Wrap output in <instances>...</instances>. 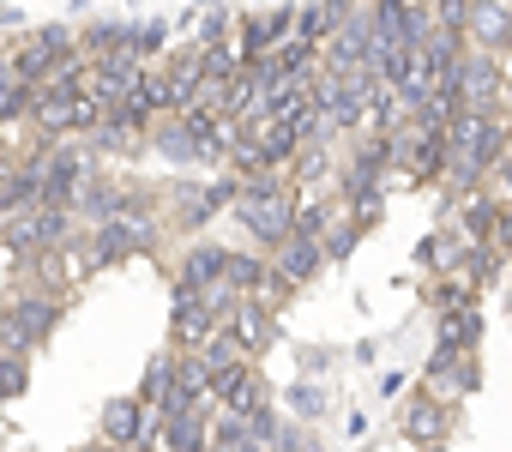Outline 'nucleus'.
<instances>
[{"mask_svg": "<svg viewBox=\"0 0 512 452\" xmlns=\"http://www.w3.org/2000/svg\"><path fill=\"white\" fill-rule=\"evenodd\" d=\"M476 332H482V314H476V302L440 308V344H452V350H476Z\"/></svg>", "mask_w": 512, "mask_h": 452, "instance_id": "6ab92c4d", "label": "nucleus"}, {"mask_svg": "<svg viewBox=\"0 0 512 452\" xmlns=\"http://www.w3.org/2000/svg\"><path fill=\"white\" fill-rule=\"evenodd\" d=\"M464 31H470V49L512 55V7H506V0H470Z\"/></svg>", "mask_w": 512, "mask_h": 452, "instance_id": "6e6552de", "label": "nucleus"}, {"mask_svg": "<svg viewBox=\"0 0 512 452\" xmlns=\"http://www.w3.org/2000/svg\"><path fill=\"white\" fill-rule=\"evenodd\" d=\"M290 31H296V7H278V13H253V19H241L235 43H241V55H247V61H266Z\"/></svg>", "mask_w": 512, "mask_h": 452, "instance_id": "1a4fd4ad", "label": "nucleus"}, {"mask_svg": "<svg viewBox=\"0 0 512 452\" xmlns=\"http://www.w3.org/2000/svg\"><path fill=\"white\" fill-rule=\"evenodd\" d=\"M229 332L241 338V350L247 356H260L272 338H278V320H272V302H260V296H241L235 308H229Z\"/></svg>", "mask_w": 512, "mask_h": 452, "instance_id": "9b49d317", "label": "nucleus"}, {"mask_svg": "<svg viewBox=\"0 0 512 452\" xmlns=\"http://www.w3.org/2000/svg\"><path fill=\"white\" fill-rule=\"evenodd\" d=\"M290 410H296L302 422H320V416H326V392H320L314 380H302V386H290Z\"/></svg>", "mask_w": 512, "mask_h": 452, "instance_id": "393cba45", "label": "nucleus"}, {"mask_svg": "<svg viewBox=\"0 0 512 452\" xmlns=\"http://www.w3.org/2000/svg\"><path fill=\"white\" fill-rule=\"evenodd\" d=\"M7 61H13V55H0V67H7Z\"/></svg>", "mask_w": 512, "mask_h": 452, "instance_id": "2f4dec72", "label": "nucleus"}, {"mask_svg": "<svg viewBox=\"0 0 512 452\" xmlns=\"http://www.w3.org/2000/svg\"><path fill=\"white\" fill-rule=\"evenodd\" d=\"M296 193H272V199H235V217L247 223V236H253V248H284L290 236H296Z\"/></svg>", "mask_w": 512, "mask_h": 452, "instance_id": "7ed1b4c3", "label": "nucleus"}, {"mask_svg": "<svg viewBox=\"0 0 512 452\" xmlns=\"http://www.w3.org/2000/svg\"><path fill=\"white\" fill-rule=\"evenodd\" d=\"M211 422H217V416H205V404H193V410L169 416V422H163L169 452H211Z\"/></svg>", "mask_w": 512, "mask_h": 452, "instance_id": "dca6fc26", "label": "nucleus"}, {"mask_svg": "<svg viewBox=\"0 0 512 452\" xmlns=\"http://www.w3.org/2000/svg\"><path fill=\"white\" fill-rule=\"evenodd\" d=\"M139 79H145V61H139V55H97V61H91V97H97L103 109L127 103V97L139 91Z\"/></svg>", "mask_w": 512, "mask_h": 452, "instance_id": "0eeeda50", "label": "nucleus"}, {"mask_svg": "<svg viewBox=\"0 0 512 452\" xmlns=\"http://www.w3.org/2000/svg\"><path fill=\"white\" fill-rule=\"evenodd\" d=\"M464 13H470V0H434V19L440 25H464Z\"/></svg>", "mask_w": 512, "mask_h": 452, "instance_id": "c85d7f7f", "label": "nucleus"}, {"mask_svg": "<svg viewBox=\"0 0 512 452\" xmlns=\"http://www.w3.org/2000/svg\"><path fill=\"white\" fill-rule=\"evenodd\" d=\"M272 266H278V278L296 290V284H308L320 266H326V242H308V236H290L284 248H272Z\"/></svg>", "mask_w": 512, "mask_h": 452, "instance_id": "2eb2a0df", "label": "nucleus"}, {"mask_svg": "<svg viewBox=\"0 0 512 452\" xmlns=\"http://www.w3.org/2000/svg\"><path fill=\"white\" fill-rule=\"evenodd\" d=\"M169 49V31L163 25H139V61H151V55H163Z\"/></svg>", "mask_w": 512, "mask_h": 452, "instance_id": "cd10ccee", "label": "nucleus"}, {"mask_svg": "<svg viewBox=\"0 0 512 452\" xmlns=\"http://www.w3.org/2000/svg\"><path fill=\"white\" fill-rule=\"evenodd\" d=\"M241 416H247V428H253V440H266V446H272V440H278V428H284L272 404H253V410H241Z\"/></svg>", "mask_w": 512, "mask_h": 452, "instance_id": "bb28decb", "label": "nucleus"}, {"mask_svg": "<svg viewBox=\"0 0 512 452\" xmlns=\"http://www.w3.org/2000/svg\"><path fill=\"white\" fill-rule=\"evenodd\" d=\"M404 434H410L422 452H440L446 434H452V404H446V398H416V404L404 410Z\"/></svg>", "mask_w": 512, "mask_h": 452, "instance_id": "f8f14e48", "label": "nucleus"}, {"mask_svg": "<svg viewBox=\"0 0 512 452\" xmlns=\"http://www.w3.org/2000/svg\"><path fill=\"white\" fill-rule=\"evenodd\" d=\"M223 260H229V248H217V242H199L193 254H181L175 290H205V284H217V278H223Z\"/></svg>", "mask_w": 512, "mask_h": 452, "instance_id": "f3484780", "label": "nucleus"}, {"mask_svg": "<svg viewBox=\"0 0 512 452\" xmlns=\"http://www.w3.org/2000/svg\"><path fill=\"white\" fill-rule=\"evenodd\" d=\"M73 55H79V37H73L67 25H43L37 37H25V43L13 49V61H7V67H13L25 85H49V79H55V67H61V61H73Z\"/></svg>", "mask_w": 512, "mask_h": 452, "instance_id": "f03ea898", "label": "nucleus"}, {"mask_svg": "<svg viewBox=\"0 0 512 452\" xmlns=\"http://www.w3.org/2000/svg\"><path fill=\"white\" fill-rule=\"evenodd\" d=\"M290 175H296V187H320L332 175V151L326 145H302V157L290 163Z\"/></svg>", "mask_w": 512, "mask_h": 452, "instance_id": "412c9836", "label": "nucleus"}, {"mask_svg": "<svg viewBox=\"0 0 512 452\" xmlns=\"http://www.w3.org/2000/svg\"><path fill=\"white\" fill-rule=\"evenodd\" d=\"M55 320H61L55 296H37V290L13 296L7 308H0V350H37L55 332Z\"/></svg>", "mask_w": 512, "mask_h": 452, "instance_id": "f257e3e1", "label": "nucleus"}, {"mask_svg": "<svg viewBox=\"0 0 512 452\" xmlns=\"http://www.w3.org/2000/svg\"><path fill=\"white\" fill-rule=\"evenodd\" d=\"M31 386V350H0V398H19Z\"/></svg>", "mask_w": 512, "mask_h": 452, "instance_id": "aec40b11", "label": "nucleus"}, {"mask_svg": "<svg viewBox=\"0 0 512 452\" xmlns=\"http://www.w3.org/2000/svg\"><path fill=\"white\" fill-rule=\"evenodd\" d=\"M91 175H97V169H91V145H85V151H79V145H55L49 163H43V205H73Z\"/></svg>", "mask_w": 512, "mask_h": 452, "instance_id": "20e7f679", "label": "nucleus"}, {"mask_svg": "<svg viewBox=\"0 0 512 452\" xmlns=\"http://www.w3.org/2000/svg\"><path fill=\"white\" fill-rule=\"evenodd\" d=\"M79 97H85V91H79ZM79 97L61 91V85H43L37 103H31V127L49 133V139H67V133H73V115H79Z\"/></svg>", "mask_w": 512, "mask_h": 452, "instance_id": "ddd939ff", "label": "nucleus"}, {"mask_svg": "<svg viewBox=\"0 0 512 452\" xmlns=\"http://www.w3.org/2000/svg\"><path fill=\"white\" fill-rule=\"evenodd\" d=\"M458 79H464V109H500V97H506V55L470 49L458 61Z\"/></svg>", "mask_w": 512, "mask_h": 452, "instance_id": "39448f33", "label": "nucleus"}, {"mask_svg": "<svg viewBox=\"0 0 512 452\" xmlns=\"http://www.w3.org/2000/svg\"><path fill=\"white\" fill-rule=\"evenodd\" d=\"M494 181H506V187H512V145L500 151V163H494Z\"/></svg>", "mask_w": 512, "mask_h": 452, "instance_id": "7c9ffc66", "label": "nucleus"}, {"mask_svg": "<svg viewBox=\"0 0 512 452\" xmlns=\"http://www.w3.org/2000/svg\"><path fill=\"white\" fill-rule=\"evenodd\" d=\"M374 61V7H368V0H362V7L332 31V43H326V67H368Z\"/></svg>", "mask_w": 512, "mask_h": 452, "instance_id": "423d86ee", "label": "nucleus"}, {"mask_svg": "<svg viewBox=\"0 0 512 452\" xmlns=\"http://www.w3.org/2000/svg\"><path fill=\"white\" fill-rule=\"evenodd\" d=\"M127 199H133V187H121V181H109V175H91V181L79 187L73 211H79L85 223H109V217H121V211H127Z\"/></svg>", "mask_w": 512, "mask_h": 452, "instance_id": "4468645a", "label": "nucleus"}, {"mask_svg": "<svg viewBox=\"0 0 512 452\" xmlns=\"http://www.w3.org/2000/svg\"><path fill=\"white\" fill-rule=\"evenodd\" d=\"M229 37H235V19H229V7H211V13H205V25L193 31V43H199V49H211V43H229Z\"/></svg>", "mask_w": 512, "mask_h": 452, "instance_id": "b1692460", "label": "nucleus"}, {"mask_svg": "<svg viewBox=\"0 0 512 452\" xmlns=\"http://www.w3.org/2000/svg\"><path fill=\"white\" fill-rule=\"evenodd\" d=\"M326 230H332V217H326V205L302 199V205H296V236H308V242H326Z\"/></svg>", "mask_w": 512, "mask_h": 452, "instance_id": "5701e85b", "label": "nucleus"}, {"mask_svg": "<svg viewBox=\"0 0 512 452\" xmlns=\"http://www.w3.org/2000/svg\"><path fill=\"white\" fill-rule=\"evenodd\" d=\"M211 332H223V314H211L199 290H175V344L181 350H205Z\"/></svg>", "mask_w": 512, "mask_h": 452, "instance_id": "9d476101", "label": "nucleus"}, {"mask_svg": "<svg viewBox=\"0 0 512 452\" xmlns=\"http://www.w3.org/2000/svg\"><path fill=\"white\" fill-rule=\"evenodd\" d=\"M368 230H362V223L356 217H344V223H332V230H326V260H350V248L362 242Z\"/></svg>", "mask_w": 512, "mask_h": 452, "instance_id": "4be33fe9", "label": "nucleus"}, {"mask_svg": "<svg viewBox=\"0 0 512 452\" xmlns=\"http://www.w3.org/2000/svg\"><path fill=\"white\" fill-rule=\"evenodd\" d=\"M151 145H157V157H169V163H199V145H193V133H187L181 115H163V121L151 127Z\"/></svg>", "mask_w": 512, "mask_h": 452, "instance_id": "a211bd4d", "label": "nucleus"}, {"mask_svg": "<svg viewBox=\"0 0 512 452\" xmlns=\"http://www.w3.org/2000/svg\"><path fill=\"white\" fill-rule=\"evenodd\" d=\"M169 374H175V356H157V362L145 368V386H139V398H145L151 410H157V398L169 392Z\"/></svg>", "mask_w": 512, "mask_h": 452, "instance_id": "a878e982", "label": "nucleus"}, {"mask_svg": "<svg viewBox=\"0 0 512 452\" xmlns=\"http://www.w3.org/2000/svg\"><path fill=\"white\" fill-rule=\"evenodd\" d=\"M494 248L512 254V205H500V217H494Z\"/></svg>", "mask_w": 512, "mask_h": 452, "instance_id": "c756f323", "label": "nucleus"}]
</instances>
